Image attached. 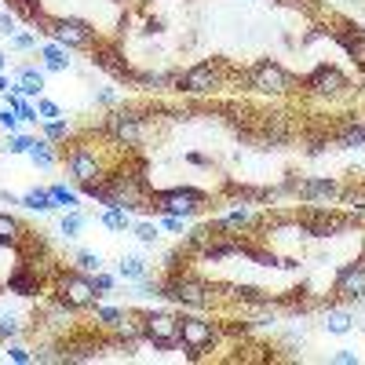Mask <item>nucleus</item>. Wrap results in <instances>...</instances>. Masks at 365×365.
<instances>
[{"mask_svg":"<svg viewBox=\"0 0 365 365\" xmlns=\"http://www.w3.org/2000/svg\"><path fill=\"white\" fill-rule=\"evenodd\" d=\"M230 73H234V66L227 63V58H201V63H194V66H187V70H175L172 91H179V96H190V99L216 96Z\"/></svg>","mask_w":365,"mask_h":365,"instance_id":"nucleus-1","label":"nucleus"},{"mask_svg":"<svg viewBox=\"0 0 365 365\" xmlns=\"http://www.w3.org/2000/svg\"><path fill=\"white\" fill-rule=\"evenodd\" d=\"M51 296H55V303H63L70 314H77V311H91V307H96V303L103 299V292L96 289V278H91V274H84V270H77V267H70V270H55Z\"/></svg>","mask_w":365,"mask_h":365,"instance_id":"nucleus-2","label":"nucleus"},{"mask_svg":"<svg viewBox=\"0 0 365 365\" xmlns=\"http://www.w3.org/2000/svg\"><path fill=\"white\" fill-rule=\"evenodd\" d=\"M161 285H165V299L179 303L187 311H205L216 303V285H208L205 278H197L190 270H172Z\"/></svg>","mask_w":365,"mask_h":365,"instance_id":"nucleus-3","label":"nucleus"},{"mask_svg":"<svg viewBox=\"0 0 365 365\" xmlns=\"http://www.w3.org/2000/svg\"><path fill=\"white\" fill-rule=\"evenodd\" d=\"M296 77L278 63V58H256V63L245 70V88L256 91V96H267V99H285L296 91Z\"/></svg>","mask_w":365,"mask_h":365,"instance_id":"nucleus-4","label":"nucleus"},{"mask_svg":"<svg viewBox=\"0 0 365 365\" xmlns=\"http://www.w3.org/2000/svg\"><path fill=\"white\" fill-rule=\"evenodd\" d=\"M299 91H303L307 99H318V103H340V99H347L351 91H354V84H351V77H347L340 66L318 63L307 77L299 81Z\"/></svg>","mask_w":365,"mask_h":365,"instance_id":"nucleus-5","label":"nucleus"},{"mask_svg":"<svg viewBox=\"0 0 365 365\" xmlns=\"http://www.w3.org/2000/svg\"><path fill=\"white\" fill-rule=\"evenodd\" d=\"M146 125H150L146 110L113 106V110L106 113V120H103V132H106L110 143L125 146V150H135V146H143V139H146Z\"/></svg>","mask_w":365,"mask_h":365,"instance_id":"nucleus-6","label":"nucleus"},{"mask_svg":"<svg viewBox=\"0 0 365 365\" xmlns=\"http://www.w3.org/2000/svg\"><path fill=\"white\" fill-rule=\"evenodd\" d=\"M220 336H223V329L212 318H201V314H182L179 318V351L190 361H201L212 347L220 344Z\"/></svg>","mask_w":365,"mask_h":365,"instance_id":"nucleus-7","label":"nucleus"},{"mask_svg":"<svg viewBox=\"0 0 365 365\" xmlns=\"http://www.w3.org/2000/svg\"><path fill=\"white\" fill-rule=\"evenodd\" d=\"M249 139H256V143L267 146V150L289 146V143L296 139V120H292L285 110H263V113H252V120H249Z\"/></svg>","mask_w":365,"mask_h":365,"instance_id":"nucleus-8","label":"nucleus"},{"mask_svg":"<svg viewBox=\"0 0 365 365\" xmlns=\"http://www.w3.org/2000/svg\"><path fill=\"white\" fill-rule=\"evenodd\" d=\"M44 37H51L58 48H66V51H91V48H96V41H99L96 26L77 19V15H51Z\"/></svg>","mask_w":365,"mask_h":365,"instance_id":"nucleus-9","label":"nucleus"},{"mask_svg":"<svg viewBox=\"0 0 365 365\" xmlns=\"http://www.w3.org/2000/svg\"><path fill=\"white\" fill-rule=\"evenodd\" d=\"M205 205H208V190H201V187H168V190H154V212H158V216L194 220Z\"/></svg>","mask_w":365,"mask_h":365,"instance_id":"nucleus-10","label":"nucleus"},{"mask_svg":"<svg viewBox=\"0 0 365 365\" xmlns=\"http://www.w3.org/2000/svg\"><path fill=\"white\" fill-rule=\"evenodd\" d=\"M340 190H344V182L329 179V175H307V179L289 175V179L282 182V194H292V197L303 201V205H329V201H340Z\"/></svg>","mask_w":365,"mask_h":365,"instance_id":"nucleus-11","label":"nucleus"},{"mask_svg":"<svg viewBox=\"0 0 365 365\" xmlns=\"http://www.w3.org/2000/svg\"><path fill=\"white\" fill-rule=\"evenodd\" d=\"M354 223H358L354 216H340V212H332L325 205H307V208H299V216H296L299 234H307V237H332V234H340Z\"/></svg>","mask_w":365,"mask_h":365,"instance_id":"nucleus-12","label":"nucleus"},{"mask_svg":"<svg viewBox=\"0 0 365 365\" xmlns=\"http://www.w3.org/2000/svg\"><path fill=\"white\" fill-rule=\"evenodd\" d=\"M110 168H113V165H110L91 143H73V146L66 150V172H70L73 182H99V179H106Z\"/></svg>","mask_w":365,"mask_h":365,"instance_id":"nucleus-13","label":"nucleus"},{"mask_svg":"<svg viewBox=\"0 0 365 365\" xmlns=\"http://www.w3.org/2000/svg\"><path fill=\"white\" fill-rule=\"evenodd\" d=\"M139 322H143V344H150L161 354L179 351V318L175 314H168V311H143Z\"/></svg>","mask_w":365,"mask_h":365,"instance_id":"nucleus-14","label":"nucleus"},{"mask_svg":"<svg viewBox=\"0 0 365 365\" xmlns=\"http://www.w3.org/2000/svg\"><path fill=\"white\" fill-rule=\"evenodd\" d=\"M91 63H96L99 70H106L113 81L135 84V66H128V58H125V51H120V44H103V41H96V48H91Z\"/></svg>","mask_w":365,"mask_h":365,"instance_id":"nucleus-15","label":"nucleus"},{"mask_svg":"<svg viewBox=\"0 0 365 365\" xmlns=\"http://www.w3.org/2000/svg\"><path fill=\"white\" fill-rule=\"evenodd\" d=\"M332 292L347 303H361L365 299V259H351L336 270L332 278Z\"/></svg>","mask_w":365,"mask_h":365,"instance_id":"nucleus-16","label":"nucleus"},{"mask_svg":"<svg viewBox=\"0 0 365 365\" xmlns=\"http://www.w3.org/2000/svg\"><path fill=\"white\" fill-rule=\"evenodd\" d=\"M329 135L336 143V150H365V117L361 113H347L336 125H329Z\"/></svg>","mask_w":365,"mask_h":365,"instance_id":"nucleus-17","label":"nucleus"},{"mask_svg":"<svg viewBox=\"0 0 365 365\" xmlns=\"http://www.w3.org/2000/svg\"><path fill=\"white\" fill-rule=\"evenodd\" d=\"M329 37L347 51V58H351V63L361 70V77H365V29H358V26H351V22H340L336 29H329Z\"/></svg>","mask_w":365,"mask_h":365,"instance_id":"nucleus-18","label":"nucleus"},{"mask_svg":"<svg viewBox=\"0 0 365 365\" xmlns=\"http://www.w3.org/2000/svg\"><path fill=\"white\" fill-rule=\"evenodd\" d=\"M4 289H8V292H15V296H26V299H34V296H41V292H44V278L37 274V267H29V263H19V267H15V270L8 274Z\"/></svg>","mask_w":365,"mask_h":365,"instance_id":"nucleus-19","label":"nucleus"},{"mask_svg":"<svg viewBox=\"0 0 365 365\" xmlns=\"http://www.w3.org/2000/svg\"><path fill=\"white\" fill-rule=\"evenodd\" d=\"M103 347H113V340H99V336H81V340H66L58 351V361H91L99 358Z\"/></svg>","mask_w":365,"mask_h":365,"instance_id":"nucleus-20","label":"nucleus"},{"mask_svg":"<svg viewBox=\"0 0 365 365\" xmlns=\"http://www.w3.org/2000/svg\"><path fill=\"white\" fill-rule=\"evenodd\" d=\"M110 332H113V347H120L125 354H135V347L143 344V322H139V314H120Z\"/></svg>","mask_w":365,"mask_h":365,"instance_id":"nucleus-21","label":"nucleus"},{"mask_svg":"<svg viewBox=\"0 0 365 365\" xmlns=\"http://www.w3.org/2000/svg\"><path fill=\"white\" fill-rule=\"evenodd\" d=\"M259 223V216L249 208V205H241V208H230L227 216H220V220H212V227L216 230H223V234H237V230H249V227H256Z\"/></svg>","mask_w":365,"mask_h":365,"instance_id":"nucleus-22","label":"nucleus"},{"mask_svg":"<svg viewBox=\"0 0 365 365\" xmlns=\"http://www.w3.org/2000/svg\"><path fill=\"white\" fill-rule=\"evenodd\" d=\"M216 292L237 299V303H249V307H267L270 303V292L259 289V285H245V282H237V285H216Z\"/></svg>","mask_w":365,"mask_h":365,"instance_id":"nucleus-23","label":"nucleus"},{"mask_svg":"<svg viewBox=\"0 0 365 365\" xmlns=\"http://www.w3.org/2000/svg\"><path fill=\"white\" fill-rule=\"evenodd\" d=\"M11 88L19 91V96H26V99H41L44 96V73L37 66H19Z\"/></svg>","mask_w":365,"mask_h":365,"instance_id":"nucleus-24","label":"nucleus"},{"mask_svg":"<svg viewBox=\"0 0 365 365\" xmlns=\"http://www.w3.org/2000/svg\"><path fill=\"white\" fill-rule=\"evenodd\" d=\"M332 135H329V125H307L303 128V150H307V158H322L329 150Z\"/></svg>","mask_w":365,"mask_h":365,"instance_id":"nucleus-25","label":"nucleus"},{"mask_svg":"<svg viewBox=\"0 0 365 365\" xmlns=\"http://www.w3.org/2000/svg\"><path fill=\"white\" fill-rule=\"evenodd\" d=\"M322 325H325V332H332V336H347V332L354 329V314H351V311H336V307H329Z\"/></svg>","mask_w":365,"mask_h":365,"instance_id":"nucleus-26","label":"nucleus"},{"mask_svg":"<svg viewBox=\"0 0 365 365\" xmlns=\"http://www.w3.org/2000/svg\"><path fill=\"white\" fill-rule=\"evenodd\" d=\"M22 208H29V212H55L58 205H55V197H51L48 187H34V190L22 194Z\"/></svg>","mask_w":365,"mask_h":365,"instance_id":"nucleus-27","label":"nucleus"},{"mask_svg":"<svg viewBox=\"0 0 365 365\" xmlns=\"http://www.w3.org/2000/svg\"><path fill=\"white\" fill-rule=\"evenodd\" d=\"M41 58H44V70H51V73H66V70H70L66 48H58L55 41H51V44H41Z\"/></svg>","mask_w":365,"mask_h":365,"instance_id":"nucleus-28","label":"nucleus"},{"mask_svg":"<svg viewBox=\"0 0 365 365\" xmlns=\"http://www.w3.org/2000/svg\"><path fill=\"white\" fill-rule=\"evenodd\" d=\"M4 96H8V106L19 113V120H22V125H37V103H29L26 96H19V91L11 88V91H4Z\"/></svg>","mask_w":365,"mask_h":365,"instance_id":"nucleus-29","label":"nucleus"},{"mask_svg":"<svg viewBox=\"0 0 365 365\" xmlns=\"http://www.w3.org/2000/svg\"><path fill=\"white\" fill-rule=\"evenodd\" d=\"M146 274H150V267H146L143 256H120V263H117V278H125V282H143Z\"/></svg>","mask_w":365,"mask_h":365,"instance_id":"nucleus-30","label":"nucleus"},{"mask_svg":"<svg viewBox=\"0 0 365 365\" xmlns=\"http://www.w3.org/2000/svg\"><path fill=\"white\" fill-rule=\"evenodd\" d=\"M99 223L106 230H113V234H125V230H132V212L128 208H106L99 216Z\"/></svg>","mask_w":365,"mask_h":365,"instance_id":"nucleus-31","label":"nucleus"},{"mask_svg":"<svg viewBox=\"0 0 365 365\" xmlns=\"http://www.w3.org/2000/svg\"><path fill=\"white\" fill-rule=\"evenodd\" d=\"M29 161H34L37 168H55V161H58V154H55V143H48L44 135L34 143V150H29Z\"/></svg>","mask_w":365,"mask_h":365,"instance_id":"nucleus-32","label":"nucleus"},{"mask_svg":"<svg viewBox=\"0 0 365 365\" xmlns=\"http://www.w3.org/2000/svg\"><path fill=\"white\" fill-rule=\"evenodd\" d=\"M340 201L351 208L354 220H365V187H344L340 190Z\"/></svg>","mask_w":365,"mask_h":365,"instance_id":"nucleus-33","label":"nucleus"},{"mask_svg":"<svg viewBox=\"0 0 365 365\" xmlns=\"http://www.w3.org/2000/svg\"><path fill=\"white\" fill-rule=\"evenodd\" d=\"M0 234H4V237L11 241L15 249H19L22 241H26V227H22L15 216H8V212H0Z\"/></svg>","mask_w":365,"mask_h":365,"instance_id":"nucleus-34","label":"nucleus"},{"mask_svg":"<svg viewBox=\"0 0 365 365\" xmlns=\"http://www.w3.org/2000/svg\"><path fill=\"white\" fill-rule=\"evenodd\" d=\"M73 267L84 270V274H99L103 270V256L99 252H88V249H77L73 252Z\"/></svg>","mask_w":365,"mask_h":365,"instance_id":"nucleus-35","label":"nucleus"},{"mask_svg":"<svg viewBox=\"0 0 365 365\" xmlns=\"http://www.w3.org/2000/svg\"><path fill=\"white\" fill-rule=\"evenodd\" d=\"M70 135H73V128L66 125L63 117H58V120H44V139H48V143H55V146H58V143H66Z\"/></svg>","mask_w":365,"mask_h":365,"instance_id":"nucleus-36","label":"nucleus"},{"mask_svg":"<svg viewBox=\"0 0 365 365\" xmlns=\"http://www.w3.org/2000/svg\"><path fill=\"white\" fill-rule=\"evenodd\" d=\"M84 223H88V220H84L81 212L73 208V212H66V216L58 220V234H63V237H77V234L84 230Z\"/></svg>","mask_w":365,"mask_h":365,"instance_id":"nucleus-37","label":"nucleus"},{"mask_svg":"<svg viewBox=\"0 0 365 365\" xmlns=\"http://www.w3.org/2000/svg\"><path fill=\"white\" fill-rule=\"evenodd\" d=\"M132 234L143 241V245H150L154 249L158 241H161V230H158V223H146V220H139V223H132Z\"/></svg>","mask_w":365,"mask_h":365,"instance_id":"nucleus-38","label":"nucleus"},{"mask_svg":"<svg viewBox=\"0 0 365 365\" xmlns=\"http://www.w3.org/2000/svg\"><path fill=\"white\" fill-rule=\"evenodd\" d=\"M51 190V197H55V205L58 208H66V212H73V208H81V201H77V194L73 190H66L63 182H55V187H48Z\"/></svg>","mask_w":365,"mask_h":365,"instance_id":"nucleus-39","label":"nucleus"},{"mask_svg":"<svg viewBox=\"0 0 365 365\" xmlns=\"http://www.w3.org/2000/svg\"><path fill=\"white\" fill-rule=\"evenodd\" d=\"M91 311H96V325H99V329H113V325H117V318L125 314L120 307H103V303H96Z\"/></svg>","mask_w":365,"mask_h":365,"instance_id":"nucleus-40","label":"nucleus"},{"mask_svg":"<svg viewBox=\"0 0 365 365\" xmlns=\"http://www.w3.org/2000/svg\"><path fill=\"white\" fill-rule=\"evenodd\" d=\"M34 143H37V135H8V154H29V150H34Z\"/></svg>","mask_w":365,"mask_h":365,"instance_id":"nucleus-41","label":"nucleus"},{"mask_svg":"<svg viewBox=\"0 0 365 365\" xmlns=\"http://www.w3.org/2000/svg\"><path fill=\"white\" fill-rule=\"evenodd\" d=\"M37 117H41V120H58V117H63V106H58L55 99H44V96H41V99H37Z\"/></svg>","mask_w":365,"mask_h":365,"instance_id":"nucleus-42","label":"nucleus"},{"mask_svg":"<svg viewBox=\"0 0 365 365\" xmlns=\"http://www.w3.org/2000/svg\"><path fill=\"white\" fill-rule=\"evenodd\" d=\"M19 332H22V325L15 314H0V340H15Z\"/></svg>","mask_w":365,"mask_h":365,"instance_id":"nucleus-43","label":"nucleus"},{"mask_svg":"<svg viewBox=\"0 0 365 365\" xmlns=\"http://www.w3.org/2000/svg\"><path fill=\"white\" fill-rule=\"evenodd\" d=\"M19 34V19H15V11H4V8H0V37H15Z\"/></svg>","mask_w":365,"mask_h":365,"instance_id":"nucleus-44","label":"nucleus"},{"mask_svg":"<svg viewBox=\"0 0 365 365\" xmlns=\"http://www.w3.org/2000/svg\"><path fill=\"white\" fill-rule=\"evenodd\" d=\"M0 128H4L8 135H15V128H19V113H15L11 106H0Z\"/></svg>","mask_w":365,"mask_h":365,"instance_id":"nucleus-45","label":"nucleus"},{"mask_svg":"<svg viewBox=\"0 0 365 365\" xmlns=\"http://www.w3.org/2000/svg\"><path fill=\"white\" fill-rule=\"evenodd\" d=\"M11 48L15 51H34L37 48V34H22V29H19V34L11 37Z\"/></svg>","mask_w":365,"mask_h":365,"instance_id":"nucleus-46","label":"nucleus"},{"mask_svg":"<svg viewBox=\"0 0 365 365\" xmlns=\"http://www.w3.org/2000/svg\"><path fill=\"white\" fill-rule=\"evenodd\" d=\"M139 296H154V299L161 296V299H165V285H161V282H150V274H146V278L139 282Z\"/></svg>","mask_w":365,"mask_h":365,"instance_id":"nucleus-47","label":"nucleus"},{"mask_svg":"<svg viewBox=\"0 0 365 365\" xmlns=\"http://www.w3.org/2000/svg\"><path fill=\"white\" fill-rule=\"evenodd\" d=\"M8 358H11L15 365H29V361H34V351H26L22 344H11V347H8Z\"/></svg>","mask_w":365,"mask_h":365,"instance_id":"nucleus-48","label":"nucleus"},{"mask_svg":"<svg viewBox=\"0 0 365 365\" xmlns=\"http://www.w3.org/2000/svg\"><path fill=\"white\" fill-rule=\"evenodd\" d=\"M91 278H96V289H99L103 296L113 289V274H103V270H99V274H91Z\"/></svg>","mask_w":365,"mask_h":365,"instance_id":"nucleus-49","label":"nucleus"},{"mask_svg":"<svg viewBox=\"0 0 365 365\" xmlns=\"http://www.w3.org/2000/svg\"><path fill=\"white\" fill-rule=\"evenodd\" d=\"M332 361H336V365H358V354L354 351H336V354H332Z\"/></svg>","mask_w":365,"mask_h":365,"instance_id":"nucleus-50","label":"nucleus"},{"mask_svg":"<svg viewBox=\"0 0 365 365\" xmlns=\"http://www.w3.org/2000/svg\"><path fill=\"white\" fill-rule=\"evenodd\" d=\"M161 29H165V22H161V19H146V26H143V34H146V37H158Z\"/></svg>","mask_w":365,"mask_h":365,"instance_id":"nucleus-51","label":"nucleus"},{"mask_svg":"<svg viewBox=\"0 0 365 365\" xmlns=\"http://www.w3.org/2000/svg\"><path fill=\"white\" fill-rule=\"evenodd\" d=\"M161 227L172 230V234H179V230H182V220H179V216H161Z\"/></svg>","mask_w":365,"mask_h":365,"instance_id":"nucleus-52","label":"nucleus"},{"mask_svg":"<svg viewBox=\"0 0 365 365\" xmlns=\"http://www.w3.org/2000/svg\"><path fill=\"white\" fill-rule=\"evenodd\" d=\"M96 103H99V106H117V96H113L110 88H103L99 96H96Z\"/></svg>","mask_w":365,"mask_h":365,"instance_id":"nucleus-53","label":"nucleus"},{"mask_svg":"<svg viewBox=\"0 0 365 365\" xmlns=\"http://www.w3.org/2000/svg\"><path fill=\"white\" fill-rule=\"evenodd\" d=\"M187 165H197V168H212V161L205 154H187Z\"/></svg>","mask_w":365,"mask_h":365,"instance_id":"nucleus-54","label":"nucleus"},{"mask_svg":"<svg viewBox=\"0 0 365 365\" xmlns=\"http://www.w3.org/2000/svg\"><path fill=\"white\" fill-rule=\"evenodd\" d=\"M0 91H11V84H8V77L0 73Z\"/></svg>","mask_w":365,"mask_h":365,"instance_id":"nucleus-55","label":"nucleus"},{"mask_svg":"<svg viewBox=\"0 0 365 365\" xmlns=\"http://www.w3.org/2000/svg\"><path fill=\"white\" fill-rule=\"evenodd\" d=\"M4 70H8V55H4V51H0V73H4Z\"/></svg>","mask_w":365,"mask_h":365,"instance_id":"nucleus-56","label":"nucleus"},{"mask_svg":"<svg viewBox=\"0 0 365 365\" xmlns=\"http://www.w3.org/2000/svg\"><path fill=\"white\" fill-rule=\"evenodd\" d=\"M361 259H365V252H361Z\"/></svg>","mask_w":365,"mask_h":365,"instance_id":"nucleus-57","label":"nucleus"}]
</instances>
